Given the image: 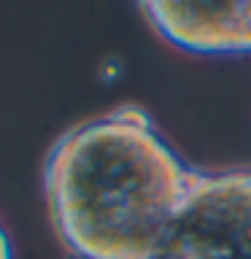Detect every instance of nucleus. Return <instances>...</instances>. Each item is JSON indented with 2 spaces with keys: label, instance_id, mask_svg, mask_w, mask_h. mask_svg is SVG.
I'll return each instance as SVG.
<instances>
[{
  "label": "nucleus",
  "instance_id": "f257e3e1",
  "mask_svg": "<svg viewBox=\"0 0 251 259\" xmlns=\"http://www.w3.org/2000/svg\"><path fill=\"white\" fill-rule=\"evenodd\" d=\"M192 178L194 167L138 105L70 127L44 162L52 224L76 259H141L181 208Z\"/></svg>",
  "mask_w": 251,
  "mask_h": 259
},
{
  "label": "nucleus",
  "instance_id": "7ed1b4c3",
  "mask_svg": "<svg viewBox=\"0 0 251 259\" xmlns=\"http://www.w3.org/2000/svg\"><path fill=\"white\" fill-rule=\"evenodd\" d=\"M143 16L165 40L197 54H248L251 3H141Z\"/></svg>",
  "mask_w": 251,
  "mask_h": 259
},
{
  "label": "nucleus",
  "instance_id": "20e7f679",
  "mask_svg": "<svg viewBox=\"0 0 251 259\" xmlns=\"http://www.w3.org/2000/svg\"><path fill=\"white\" fill-rule=\"evenodd\" d=\"M0 259H14L11 240H8V232L3 230V224H0Z\"/></svg>",
  "mask_w": 251,
  "mask_h": 259
},
{
  "label": "nucleus",
  "instance_id": "f03ea898",
  "mask_svg": "<svg viewBox=\"0 0 251 259\" xmlns=\"http://www.w3.org/2000/svg\"><path fill=\"white\" fill-rule=\"evenodd\" d=\"M141 259H251V167L194 170L186 200Z\"/></svg>",
  "mask_w": 251,
  "mask_h": 259
}]
</instances>
